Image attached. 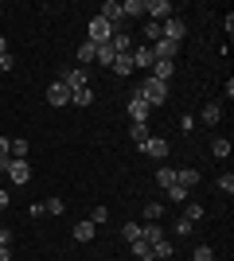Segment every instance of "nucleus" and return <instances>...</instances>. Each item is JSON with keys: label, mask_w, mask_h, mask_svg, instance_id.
<instances>
[{"label": "nucleus", "mask_w": 234, "mask_h": 261, "mask_svg": "<svg viewBox=\"0 0 234 261\" xmlns=\"http://www.w3.org/2000/svg\"><path fill=\"white\" fill-rule=\"evenodd\" d=\"M160 215H164V207H160V203H145V222H156Z\"/></svg>", "instance_id": "473e14b6"}, {"label": "nucleus", "mask_w": 234, "mask_h": 261, "mask_svg": "<svg viewBox=\"0 0 234 261\" xmlns=\"http://www.w3.org/2000/svg\"><path fill=\"white\" fill-rule=\"evenodd\" d=\"M191 230H195V222H188V218H179V222H176V234H179V238L191 234Z\"/></svg>", "instance_id": "4c0bfd02"}, {"label": "nucleus", "mask_w": 234, "mask_h": 261, "mask_svg": "<svg viewBox=\"0 0 234 261\" xmlns=\"http://www.w3.org/2000/svg\"><path fill=\"white\" fill-rule=\"evenodd\" d=\"M141 152L152 156V160H164V156H168V141H164V137H148V141L141 144Z\"/></svg>", "instance_id": "0eeeda50"}, {"label": "nucleus", "mask_w": 234, "mask_h": 261, "mask_svg": "<svg viewBox=\"0 0 234 261\" xmlns=\"http://www.w3.org/2000/svg\"><path fill=\"white\" fill-rule=\"evenodd\" d=\"M172 74H176V63H168V59H156L152 70H148V78H156V82H168Z\"/></svg>", "instance_id": "9b49d317"}, {"label": "nucleus", "mask_w": 234, "mask_h": 261, "mask_svg": "<svg viewBox=\"0 0 234 261\" xmlns=\"http://www.w3.org/2000/svg\"><path fill=\"white\" fill-rule=\"evenodd\" d=\"M156 184H160V187L168 191V187L176 184V168H156Z\"/></svg>", "instance_id": "393cba45"}, {"label": "nucleus", "mask_w": 234, "mask_h": 261, "mask_svg": "<svg viewBox=\"0 0 234 261\" xmlns=\"http://www.w3.org/2000/svg\"><path fill=\"white\" fill-rule=\"evenodd\" d=\"M94 55H98V43H78V66H82V70H86V63H94Z\"/></svg>", "instance_id": "f3484780"}, {"label": "nucleus", "mask_w": 234, "mask_h": 261, "mask_svg": "<svg viewBox=\"0 0 234 261\" xmlns=\"http://www.w3.org/2000/svg\"><path fill=\"white\" fill-rule=\"evenodd\" d=\"M219 191H223V195H234V175H230V172L219 175Z\"/></svg>", "instance_id": "7c9ffc66"}, {"label": "nucleus", "mask_w": 234, "mask_h": 261, "mask_svg": "<svg viewBox=\"0 0 234 261\" xmlns=\"http://www.w3.org/2000/svg\"><path fill=\"white\" fill-rule=\"evenodd\" d=\"M156 261H160V257H156Z\"/></svg>", "instance_id": "49530a36"}, {"label": "nucleus", "mask_w": 234, "mask_h": 261, "mask_svg": "<svg viewBox=\"0 0 234 261\" xmlns=\"http://www.w3.org/2000/svg\"><path fill=\"white\" fill-rule=\"evenodd\" d=\"M152 257H160V261H168V257H172V242H168V238H160V242H152Z\"/></svg>", "instance_id": "bb28decb"}, {"label": "nucleus", "mask_w": 234, "mask_h": 261, "mask_svg": "<svg viewBox=\"0 0 234 261\" xmlns=\"http://www.w3.org/2000/svg\"><path fill=\"white\" fill-rule=\"evenodd\" d=\"M172 12H176V8H172V0H145V16L152 23H164Z\"/></svg>", "instance_id": "20e7f679"}, {"label": "nucleus", "mask_w": 234, "mask_h": 261, "mask_svg": "<svg viewBox=\"0 0 234 261\" xmlns=\"http://www.w3.org/2000/svg\"><path fill=\"white\" fill-rule=\"evenodd\" d=\"M188 35V23L179 20V16H168L164 23H160V39H172V43H179Z\"/></svg>", "instance_id": "7ed1b4c3"}, {"label": "nucleus", "mask_w": 234, "mask_h": 261, "mask_svg": "<svg viewBox=\"0 0 234 261\" xmlns=\"http://www.w3.org/2000/svg\"><path fill=\"white\" fill-rule=\"evenodd\" d=\"M211 152L219 156V160H226V156H230V141H226V137H215V141H211Z\"/></svg>", "instance_id": "a878e982"}, {"label": "nucleus", "mask_w": 234, "mask_h": 261, "mask_svg": "<svg viewBox=\"0 0 234 261\" xmlns=\"http://www.w3.org/2000/svg\"><path fill=\"white\" fill-rule=\"evenodd\" d=\"M70 234H74V242H90L94 234H98V226H94L90 218H82V222H74V230H70Z\"/></svg>", "instance_id": "4468645a"}, {"label": "nucleus", "mask_w": 234, "mask_h": 261, "mask_svg": "<svg viewBox=\"0 0 234 261\" xmlns=\"http://www.w3.org/2000/svg\"><path fill=\"white\" fill-rule=\"evenodd\" d=\"M0 172H8V156L0 152Z\"/></svg>", "instance_id": "c03bdc74"}, {"label": "nucleus", "mask_w": 234, "mask_h": 261, "mask_svg": "<svg viewBox=\"0 0 234 261\" xmlns=\"http://www.w3.org/2000/svg\"><path fill=\"white\" fill-rule=\"evenodd\" d=\"M199 179H203V175H199V168H179V172H176V184L184 187V191H191V187L199 184Z\"/></svg>", "instance_id": "ddd939ff"}, {"label": "nucleus", "mask_w": 234, "mask_h": 261, "mask_svg": "<svg viewBox=\"0 0 234 261\" xmlns=\"http://www.w3.org/2000/svg\"><path fill=\"white\" fill-rule=\"evenodd\" d=\"M47 101H51V106H70V90L63 86V82H51V86H47Z\"/></svg>", "instance_id": "9d476101"}, {"label": "nucleus", "mask_w": 234, "mask_h": 261, "mask_svg": "<svg viewBox=\"0 0 234 261\" xmlns=\"http://www.w3.org/2000/svg\"><path fill=\"white\" fill-rule=\"evenodd\" d=\"M129 246H133V257H137V261H156V257H152V246H148L145 238H141V242H129Z\"/></svg>", "instance_id": "412c9836"}, {"label": "nucleus", "mask_w": 234, "mask_h": 261, "mask_svg": "<svg viewBox=\"0 0 234 261\" xmlns=\"http://www.w3.org/2000/svg\"><path fill=\"white\" fill-rule=\"evenodd\" d=\"M0 246H12V230H0Z\"/></svg>", "instance_id": "ea45409f"}, {"label": "nucleus", "mask_w": 234, "mask_h": 261, "mask_svg": "<svg viewBox=\"0 0 234 261\" xmlns=\"http://www.w3.org/2000/svg\"><path fill=\"white\" fill-rule=\"evenodd\" d=\"M129 137H133V144L141 148V144H145L148 137H152V133H148V121H133V129H129Z\"/></svg>", "instance_id": "a211bd4d"}, {"label": "nucleus", "mask_w": 234, "mask_h": 261, "mask_svg": "<svg viewBox=\"0 0 234 261\" xmlns=\"http://www.w3.org/2000/svg\"><path fill=\"white\" fill-rule=\"evenodd\" d=\"M8 179L16 187H23L28 179H32V164H28V160H8Z\"/></svg>", "instance_id": "39448f33"}, {"label": "nucleus", "mask_w": 234, "mask_h": 261, "mask_svg": "<svg viewBox=\"0 0 234 261\" xmlns=\"http://www.w3.org/2000/svg\"><path fill=\"white\" fill-rule=\"evenodd\" d=\"M137 98H145L148 106H164L168 101V82H156V78H141V82H137V90H133Z\"/></svg>", "instance_id": "f257e3e1"}, {"label": "nucleus", "mask_w": 234, "mask_h": 261, "mask_svg": "<svg viewBox=\"0 0 234 261\" xmlns=\"http://www.w3.org/2000/svg\"><path fill=\"white\" fill-rule=\"evenodd\" d=\"M145 39H148V43H156V39H160V23H152V20L145 23Z\"/></svg>", "instance_id": "e433bc0d"}, {"label": "nucleus", "mask_w": 234, "mask_h": 261, "mask_svg": "<svg viewBox=\"0 0 234 261\" xmlns=\"http://www.w3.org/2000/svg\"><path fill=\"white\" fill-rule=\"evenodd\" d=\"M63 86H67V90H86V86H90V74L82 70V66H74V70H67V74H63Z\"/></svg>", "instance_id": "6e6552de"}, {"label": "nucleus", "mask_w": 234, "mask_h": 261, "mask_svg": "<svg viewBox=\"0 0 234 261\" xmlns=\"http://www.w3.org/2000/svg\"><path fill=\"white\" fill-rule=\"evenodd\" d=\"M113 32H117V28H113L110 20H101V16H94V20H90V43H110L113 39Z\"/></svg>", "instance_id": "f03ea898"}, {"label": "nucleus", "mask_w": 234, "mask_h": 261, "mask_svg": "<svg viewBox=\"0 0 234 261\" xmlns=\"http://www.w3.org/2000/svg\"><path fill=\"white\" fill-rule=\"evenodd\" d=\"M141 230H145L141 238H145L148 246H152V242H160V238H164V226H156V222H145V226H141Z\"/></svg>", "instance_id": "5701e85b"}, {"label": "nucleus", "mask_w": 234, "mask_h": 261, "mask_svg": "<svg viewBox=\"0 0 234 261\" xmlns=\"http://www.w3.org/2000/svg\"><path fill=\"white\" fill-rule=\"evenodd\" d=\"M28 148H32V144L23 141V137H12V144H8V152H12V160H28Z\"/></svg>", "instance_id": "aec40b11"}, {"label": "nucleus", "mask_w": 234, "mask_h": 261, "mask_svg": "<svg viewBox=\"0 0 234 261\" xmlns=\"http://www.w3.org/2000/svg\"><path fill=\"white\" fill-rule=\"evenodd\" d=\"M106 218H110V211H106V207H94V211H90V222H94V226H106Z\"/></svg>", "instance_id": "72a5a7b5"}, {"label": "nucleus", "mask_w": 234, "mask_h": 261, "mask_svg": "<svg viewBox=\"0 0 234 261\" xmlns=\"http://www.w3.org/2000/svg\"><path fill=\"white\" fill-rule=\"evenodd\" d=\"M0 261H12V246H0Z\"/></svg>", "instance_id": "a19ab883"}, {"label": "nucleus", "mask_w": 234, "mask_h": 261, "mask_svg": "<svg viewBox=\"0 0 234 261\" xmlns=\"http://www.w3.org/2000/svg\"><path fill=\"white\" fill-rule=\"evenodd\" d=\"M0 55H8V39L4 35H0Z\"/></svg>", "instance_id": "a18cd8bd"}, {"label": "nucleus", "mask_w": 234, "mask_h": 261, "mask_svg": "<svg viewBox=\"0 0 234 261\" xmlns=\"http://www.w3.org/2000/svg\"><path fill=\"white\" fill-rule=\"evenodd\" d=\"M110 70L113 74H133V55H117V59L110 63Z\"/></svg>", "instance_id": "6ab92c4d"}, {"label": "nucleus", "mask_w": 234, "mask_h": 261, "mask_svg": "<svg viewBox=\"0 0 234 261\" xmlns=\"http://www.w3.org/2000/svg\"><path fill=\"white\" fill-rule=\"evenodd\" d=\"M133 70H152V63H156V55H152V47L148 43H141V47H133Z\"/></svg>", "instance_id": "423d86ee"}, {"label": "nucleus", "mask_w": 234, "mask_h": 261, "mask_svg": "<svg viewBox=\"0 0 234 261\" xmlns=\"http://www.w3.org/2000/svg\"><path fill=\"white\" fill-rule=\"evenodd\" d=\"M39 207H43V215H63V207H67V203H63V199H43Z\"/></svg>", "instance_id": "c85d7f7f"}, {"label": "nucleus", "mask_w": 234, "mask_h": 261, "mask_svg": "<svg viewBox=\"0 0 234 261\" xmlns=\"http://www.w3.org/2000/svg\"><path fill=\"white\" fill-rule=\"evenodd\" d=\"M121 234H125L129 242H141V234H145V230L137 226V222H125V230H121Z\"/></svg>", "instance_id": "f704fd0d"}, {"label": "nucleus", "mask_w": 234, "mask_h": 261, "mask_svg": "<svg viewBox=\"0 0 234 261\" xmlns=\"http://www.w3.org/2000/svg\"><path fill=\"white\" fill-rule=\"evenodd\" d=\"M219 117H223V106L219 101H211V106H203V113H199V121L211 129V125H219Z\"/></svg>", "instance_id": "2eb2a0df"}, {"label": "nucleus", "mask_w": 234, "mask_h": 261, "mask_svg": "<svg viewBox=\"0 0 234 261\" xmlns=\"http://www.w3.org/2000/svg\"><path fill=\"white\" fill-rule=\"evenodd\" d=\"M148 113H152V106L133 94V98H129V117H133V121H148Z\"/></svg>", "instance_id": "f8f14e48"}, {"label": "nucleus", "mask_w": 234, "mask_h": 261, "mask_svg": "<svg viewBox=\"0 0 234 261\" xmlns=\"http://www.w3.org/2000/svg\"><path fill=\"white\" fill-rule=\"evenodd\" d=\"M8 203H12V199H8V191H4V187H0V211L8 207Z\"/></svg>", "instance_id": "79ce46f5"}, {"label": "nucleus", "mask_w": 234, "mask_h": 261, "mask_svg": "<svg viewBox=\"0 0 234 261\" xmlns=\"http://www.w3.org/2000/svg\"><path fill=\"white\" fill-rule=\"evenodd\" d=\"M70 106H94V90H70Z\"/></svg>", "instance_id": "4be33fe9"}, {"label": "nucleus", "mask_w": 234, "mask_h": 261, "mask_svg": "<svg viewBox=\"0 0 234 261\" xmlns=\"http://www.w3.org/2000/svg\"><path fill=\"white\" fill-rule=\"evenodd\" d=\"M113 59H117V55H113V47H110V43H101V47H98V55H94V63H101V66H110Z\"/></svg>", "instance_id": "cd10ccee"}, {"label": "nucleus", "mask_w": 234, "mask_h": 261, "mask_svg": "<svg viewBox=\"0 0 234 261\" xmlns=\"http://www.w3.org/2000/svg\"><path fill=\"white\" fill-rule=\"evenodd\" d=\"M148 47H152L156 59H168V63L179 55V43H172V39H156V43H148Z\"/></svg>", "instance_id": "1a4fd4ad"}, {"label": "nucleus", "mask_w": 234, "mask_h": 261, "mask_svg": "<svg viewBox=\"0 0 234 261\" xmlns=\"http://www.w3.org/2000/svg\"><path fill=\"white\" fill-rule=\"evenodd\" d=\"M191 261H215V250H211V246H195Z\"/></svg>", "instance_id": "2f4dec72"}, {"label": "nucleus", "mask_w": 234, "mask_h": 261, "mask_svg": "<svg viewBox=\"0 0 234 261\" xmlns=\"http://www.w3.org/2000/svg\"><path fill=\"white\" fill-rule=\"evenodd\" d=\"M8 144H12V137H0V152L8 156Z\"/></svg>", "instance_id": "37998d69"}, {"label": "nucleus", "mask_w": 234, "mask_h": 261, "mask_svg": "<svg viewBox=\"0 0 234 261\" xmlns=\"http://www.w3.org/2000/svg\"><path fill=\"white\" fill-rule=\"evenodd\" d=\"M12 66H16V59H12V55H0V74H8Z\"/></svg>", "instance_id": "58836bf2"}, {"label": "nucleus", "mask_w": 234, "mask_h": 261, "mask_svg": "<svg viewBox=\"0 0 234 261\" xmlns=\"http://www.w3.org/2000/svg\"><path fill=\"white\" fill-rule=\"evenodd\" d=\"M203 215H207V211H203V203H188V211H184V218H188V222H199Z\"/></svg>", "instance_id": "c756f323"}, {"label": "nucleus", "mask_w": 234, "mask_h": 261, "mask_svg": "<svg viewBox=\"0 0 234 261\" xmlns=\"http://www.w3.org/2000/svg\"><path fill=\"white\" fill-rule=\"evenodd\" d=\"M168 199H176V203H188V191H184L179 184H172V187H168Z\"/></svg>", "instance_id": "c9c22d12"}, {"label": "nucleus", "mask_w": 234, "mask_h": 261, "mask_svg": "<svg viewBox=\"0 0 234 261\" xmlns=\"http://www.w3.org/2000/svg\"><path fill=\"white\" fill-rule=\"evenodd\" d=\"M110 47H113V55H129V51H133V39H129L125 32H113Z\"/></svg>", "instance_id": "dca6fc26"}, {"label": "nucleus", "mask_w": 234, "mask_h": 261, "mask_svg": "<svg viewBox=\"0 0 234 261\" xmlns=\"http://www.w3.org/2000/svg\"><path fill=\"white\" fill-rule=\"evenodd\" d=\"M121 16H145V0H121Z\"/></svg>", "instance_id": "b1692460"}]
</instances>
